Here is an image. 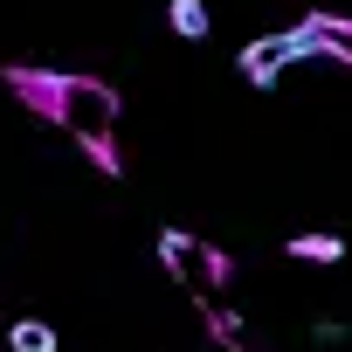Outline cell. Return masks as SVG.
<instances>
[{
  "label": "cell",
  "mask_w": 352,
  "mask_h": 352,
  "mask_svg": "<svg viewBox=\"0 0 352 352\" xmlns=\"http://www.w3.org/2000/svg\"><path fill=\"white\" fill-rule=\"evenodd\" d=\"M111 124H118V97H111V83H97V76H76L69 138L90 152V166H97V173H118V166H124V159H118V138H111Z\"/></svg>",
  "instance_id": "cell-1"
},
{
  "label": "cell",
  "mask_w": 352,
  "mask_h": 352,
  "mask_svg": "<svg viewBox=\"0 0 352 352\" xmlns=\"http://www.w3.org/2000/svg\"><path fill=\"white\" fill-rule=\"evenodd\" d=\"M0 76H8V90H14L35 118H49V124L69 131V111H76V76H69V69H28V63H8Z\"/></svg>",
  "instance_id": "cell-2"
},
{
  "label": "cell",
  "mask_w": 352,
  "mask_h": 352,
  "mask_svg": "<svg viewBox=\"0 0 352 352\" xmlns=\"http://www.w3.org/2000/svg\"><path fill=\"white\" fill-rule=\"evenodd\" d=\"M297 56H318L304 28H283V35H263V42H249V49H242V76L270 90V83H276V76H283V69H290Z\"/></svg>",
  "instance_id": "cell-3"
},
{
  "label": "cell",
  "mask_w": 352,
  "mask_h": 352,
  "mask_svg": "<svg viewBox=\"0 0 352 352\" xmlns=\"http://www.w3.org/2000/svg\"><path fill=\"white\" fill-rule=\"evenodd\" d=\"M297 28L311 35V49H318V56H331V63H352V14H304Z\"/></svg>",
  "instance_id": "cell-4"
},
{
  "label": "cell",
  "mask_w": 352,
  "mask_h": 352,
  "mask_svg": "<svg viewBox=\"0 0 352 352\" xmlns=\"http://www.w3.org/2000/svg\"><path fill=\"white\" fill-rule=\"evenodd\" d=\"M201 256H208V249H201L187 228H159V263H166L173 283H194V276H201Z\"/></svg>",
  "instance_id": "cell-5"
},
{
  "label": "cell",
  "mask_w": 352,
  "mask_h": 352,
  "mask_svg": "<svg viewBox=\"0 0 352 352\" xmlns=\"http://www.w3.org/2000/svg\"><path fill=\"white\" fill-rule=\"evenodd\" d=\"M283 256H290V263H324V270H331V263H345V242H338V235H290Z\"/></svg>",
  "instance_id": "cell-6"
},
{
  "label": "cell",
  "mask_w": 352,
  "mask_h": 352,
  "mask_svg": "<svg viewBox=\"0 0 352 352\" xmlns=\"http://www.w3.org/2000/svg\"><path fill=\"white\" fill-rule=\"evenodd\" d=\"M8 352H56V324L49 318H14L8 324Z\"/></svg>",
  "instance_id": "cell-7"
},
{
  "label": "cell",
  "mask_w": 352,
  "mask_h": 352,
  "mask_svg": "<svg viewBox=\"0 0 352 352\" xmlns=\"http://www.w3.org/2000/svg\"><path fill=\"white\" fill-rule=\"evenodd\" d=\"M173 35L201 42V35H208V0H173Z\"/></svg>",
  "instance_id": "cell-8"
},
{
  "label": "cell",
  "mask_w": 352,
  "mask_h": 352,
  "mask_svg": "<svg viewBox=\"0 0 352 352\" xmlns=\"http://www.w3.org/2000/svg\"><path fill=\"white\" fill-rule=\"evenodd\" d=\"M201 276H208V283H228V276H235V263H228L221 249H208V256H201Z\"/></svg>",
  "instance_id": "cell-9"
}]
</instances>
